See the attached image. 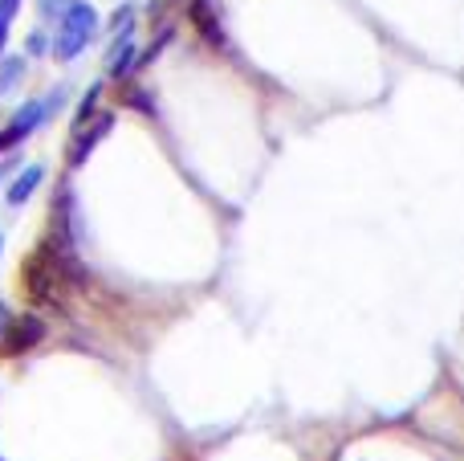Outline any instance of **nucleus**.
<instances>
[{
	"mask_svg": "<svg viewBox=\"0 0 464 461\" xmlns=\"http://www.w3.org/2000/svg\"><path fill=\"white\" fill-rule=\"evenodd\" d=\"M94 33H98V8L90 5V0H70V8H65L62 21H57L53 49H49V54H53L62 65L78 62V57L90 49Z\"/></svg>",
	"mask_w": 464,
	"mask_h": 461,
	"instance_id": "nucleus-1",
	"label": "nucleus"
},
{
	"mask_svg": "<svg viewBox=\"0 0 464 461\" xmlns=\"http://www.w3.org/2000/svg\"><path fill=\"white\" fill-rule=\"evenodd\" d=\"M49 119H53V114H49L45 98H24V103L5 119V127H0V155L16 152V147H21L29 135H37Z\"/></svg>",
	"mask_w": 464,
	"mask_h": 461,
	"instance_id": "nucleus-2",
	"label": "nucleus"
},
{
	"mask_svg": "<svg viewBox=\"0 0 464 461\" xmlns=\"http://www.w3.org/2000/svg\"><path fill=\"white\" fill-rule=\"evenodd\" d=\"M139 29L135 25H127L122 33H114L111 45H106V82H130L139 70Z\"/></svg>",
	"mask_w": 464,
	"mask_h": 461,
	"instance_id": "nucleus-3",
	"label": "nucleus"
},
{
	"mask_svg": "<svg viewBox=\"0 0 464 461\" xmlns=\"http://www.w3.org/2000/svg\"><path fill=\"white\" fill-rule=\"evenodd\" d=\"M114 119H119L114 111H102L98 119H90L86 127L70 131V143H65V163H70V168H82V163L98 152V143H102V139L114 131Z\"/></svg>",
	"mask_w": 464,
	"mask_h": 461,
	"instance_id": "nucleus-4",
	"label": "nucleus"
},
{
	"mask_svg": "<svg viewBox=\"0 0 464 461\" xmlns=\"http://www.w3.org/2000/svg\"><path fill=\"white\" fill-rule=\"evenodd\" d=\"M45 339V319L37 315V310H29V315H16L13 323L5 327V335H0V356H24V351H33L37 343Z\"/></svg>",
	"mask_w": 464,
	"mask_h": 461,
	"instance_id": "nucleus-5",
	"label": "nucleus"
},
{
	"mask_svg": "<svg viewBox=\"0 0 464 461\" xmlns=\"http://www.w3.org/2000/svg\"><path fill=\"white\" fill-rule=\"evenodd\" d=\"M188 21H192L200 45H208L212 54H220V49L228 45V41H225V21H220V5H217V0H188Z\"/></svg>",
	"mask_w": 464,
	"mask_h": 461,
	"instance_id": "nucleus-6",
	"label": "nucleus"
},
{
	"mask_svg": "<svg viewBox=\"0 0 464 461\" xmlns=\"http://www.w3.org/2000/svg\"><path fill=\"white\" fill-rule=\"evenodd\" d=\"M41 184H45V168H41V163H24V168L16 172V180H13V184L5 188V201L13 204V209H21V204L29 201V196L37 192Z\"/></svg>",
	"mask_w": 464,
	"mask_h": 461,
	"instance_id": "nucleus-7",
	"label": "nucleus"
},
{
	"mask_svg": "<svg viewBox=\"0 0 464 461\" xmlns=\"http://www.w3.org/2000/svg\"><path fill=\"white\" fill-rule=\"evenodd\" d=\"M24 74H29V57L24 54H5L0 57V98L16 94L24 86Z\"/></svg>",
	"mask_w": 464,
	"mask_h": 461,
	"instance_id": "nucleus-8",
	"label": "nucleus"
},
{
	"mask_svg": "<svg viewBox=\"0 0 464 461\" xmlns=\"http://www.w3.org/2000/svg\"><path fill=\"white\" fill-rule=\"evenodd\" d=\"M102 94H106V82H94V86L78 98V106H73V114H70V131L86 127L90 119H98V114H102Z\"/></svg>",
	"mask_w": 464,
	"mask_h": 461,
	"instance_id": "nucleus-9",
	"label": "nucleus"
},
{
	"mask_svg": "<svg viewBox=\"0 0 464 461\" xmlns=\"http://www.w3.org/2000/svg\"><path fill=\"white\" fill-rule=\"evenodd\" d=\"M122 103H127V106H139L143 114H151V119H155V98L147 94L139 82H122Z\"/></svg>",
	"mask_w": 464,
	"mask_h": 461,
	"instance_id": "nucleus-10",
	"label": "nucleus"
},
{
	"mask_svg": "<svg viewBox=\"0 0 464 461\" xmlns=\"http://www.w3.org/2000/svg\"><path fill=\"white\" fill-rule=\"evenodd\" d=\"M53 49V37L45 29H29L24 33V57H45Z\"/></svg>",
	"mask_w": 464,
	"mask_h": 461,
	"instance_id": "nucleus-11",
	"label": "nucleus"
},
{
	"mask_svg": "<svg viewBox=\"0 0 464 461\" xmlns=\"http://www.w3.org/2000/svg\"><path fill=\"white\" fill-rule=\"evenodd\" d=\"M135 13H139V8L130 5V0H127V5H119V8H114V13H111V21H106V29H111V37H114V33H122V29H127V25H135Z\"/></svg>",
	"mask_w": 464,
	"mask_h": 461,
	"instance_id": "nucleus-12",
	"label": "nucleus"
},
{
	"mask_svg": "<svg viewBox=\"0 0 464 461\" xmlns=\"http://www.w3.org/2000/svg\"><path fill=\"white\" fill-rule=\"evenodd\" d=\"M65 8H70V0H37V16H41L45 25H57V21H62Z\"/></svg>",
	"mask_w": 464,
	"mask_h": 461,
	"instance_id": "nucleus-13",
	"label": "nucleus"
},
{
	"mask_svg": "<svg viewBox=\"0 0 464 461\" xmlns=\"http://www.w3.org/2000/svg\"><path fill=\"white\" fill-rule=\"evenodd\" d=\"M65 103H70V82H62V86H53V90L45 94L49 114H62V111H65Z\"/></svg>",
	"mask_w": 464,
	"mask_h": 461,
	"instance_id": "nucleus-14",
	"label": "nucleus"
},
{
	"mask_svg": "<svg viewBox=\"0 0 464 461\" xmlns=\"http://www.w3.org/2000/svg\"><path fill=\"white\" fill-rule=\"evenodd\" d=\"M21 168H24V163H21V155H16V152H8V160H0V184H5V180L13 176V172H21Z\"/></svg>",
	"mask_w": 464,
	"mask_h": 461,
	"instance_id": "nucleus-15",
	"label": "nucleus"
},
{
	"mask_svg": "<svg viewBox=\"0 0 464 461\" xmlns=\"http://www.w3.org/2000/svg\"><path fill=\"white\" fill-rule=\"evenodd\" d=\"M21 5H24V0H0V16H5V21H13V16L21 13Z\"/></svg>",
	"mask_w": 464,
	"mask_h": 461,
	"instance_id": "nucleus-16",
	"label": "nucleus"
},
{
	"mask_svg": "<svg viewBox=\"0 0 464 461\" xmlns=\"http://www.w3.org/2000/svg\"><path fill=\"white\" fill-rule=\"evenodd\" d=\"M8 25H13V21H5V16H0V57H5V45H8Z\"/></svg>",
	"mask_w": 464,
	"mask_h": 461,
	"instance_id": "nucleus-17",
	"label": "nucleus"
},
{
	"mask_svg": "<svg viewBox=\"0 0 464 461\" xmlns=\"http://www.w3.org/2000/svg\"><path fill=\"white\" fill-rule=\"evenodd\" d=\"M168 5H176V0H155V5H151V16H155V21H160V13H163Z\"/></svg>",
	"mask_w": 464,
	"mask_h": 461,
	"instance_id": "nucleus-18",
	"label": "nucleus"
},
{
	"mask_svg": "<svg viewBox=\"0 0 464 461\" xmlns=\"http://www.w3.org/2000/svg\"><path fill=\"white\" fill-rule=\"evenodd\" d=\"M8 323H13V315H8V307L0 302V335H5V327H8Z\"/></svg>",
	"mask_w": 464,
	"mask_h": 461,
	"instance_id": "nucleus-19",
	"label": "nucleus"
},
{
	"mask_svg": "<svg viewBox=\"0 0 464 461\" xmlns=\"http://www.w3.org/2000/svg\"><path fill=\"white\" fill-rule=\"evenodd\" d=\"M0 253H5V237H0Z\"/></svg>",
	"mask_w": 464,
	"mask_h": 461,
	"instance_id": "nucleus-20",
	"label": "nucleus"
}]
</instances>
